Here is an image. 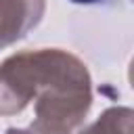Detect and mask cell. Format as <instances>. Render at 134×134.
Returning a JSON list of instances; mask_svg holds the SVG:
<instances>
[{
  "instance_id": "6da1fadb",
  "label": "cell",
  "mask_w": 134,
  "mask_h": 134,
  "mask_svg": "<svg viewBox=\"0 0 134 134\" xmlns=\"http://www.w3.org/2000/svg\"><path fill=\"white\" fill-rule=\"evenodd\" d=\"M90 84L86 65L67 50L10 54L0 63V115L21 113L36 98L31 134H73L92 105Z\"/></svg>"
},
{
  "instance_id": "7a4b0ae2",
  "label": "cell",
  "mask_w": 134,
  "mask_h": 134,
  "mask_svg": "<svg viewBox=\"0 0 134 134\" xmlns=\"http://www.w3.org/2000/svg\"><path fill=\"white\" fill-rule=\"evenodd\" d=\"M44 0H0V48L25 38L44 17Z\"/></svg>"
},
{
  "instance_id": "3957f363",
  "label": "cell",
  "mask_w": 134,
  "mask_h": 134,
  "mask_svg": "<svg viewBox=\"0 0 134 134\" xmlns=\"http://www.w3.org/2000/svg\"><path fill=\"white\" fill-rule=\"evenodd\" d=\"M132 117L130 107H111L80 134H132Z\"/></svg>"
},
{
  "instance_id": "277c9868",
  "label": "cell",
  "mask_w": 134,
  "mask_h": 134,
  "mask_svg": "<svg viewBox=\"0 0 134 134\" xmlns=\"http://www.w3.org/2000/svg\"><path fill=\"white\" fill-rule=\"evenodd\" d=\"M4 134H31L29 130H19V128H8Z\"/></svg>"
},
{
  "instance_id": "5b68a950",
  "label": "cell",
  "mask_w": 134,
  "mask_h": 134,
  "mask_svg": "<svg viewBox=\"0 0 134 134\" xmlns=\"http://www.w3.org/2000/svg\"><path fill=\"white\" fill-rule=\"evenodd\" d=\"M73 4H96V2H103V0H69Z\"/></svg>"
}]
</instances>
